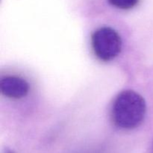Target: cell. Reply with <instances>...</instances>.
Instances as JSON below:
<instances>
[{"mask_svg":"<svg viewBox=\"0 0 153 153\" xmlns=\"http://www.w3.org/2000/svg\"><path fill=\"white\" fill-rule=\"evenodd\" d=\"M146 112L145 100L133 91L120 93L114 101L111 117L115 125L123 129H132L141 124Z\"/></svg>","mask_w":153,"mask_h":153,"instance_id":"6da1fadb","label":"cell"},{"mask_svg":"<svg viewBox=\"0 0 153 153\" xmlns=\"http://www.w3.org/2000/svg\"><path fill=\"white\" fill-rule=\"evenodd\" d=\"M91 44L96 56L103 61L114 59L122 49L120 36L110 27H102L94 31L91 36Z\"/></svg>","mask_w":153,"mask_h":153,"instance_id":"7a4b0ae2","label":"cell"},{"mask_svg":"<svg viewBox=\"0 0 153 153\" xmlns=\"http://www.w3.org/2000/svg\"><path fill=\"white\" fill-rule=\"evenodd\" d=\"M1 93L10 99H22L26 97L29 91V85L25 79L16 76H7L0 81Z\"/></svg>","mask_w":153,"mask_h":153,"instance_id":"3957f363","label":"cell"},{"mask_svg":"<svg viewBox=\"0 0 153 153\" xmlns=\"http://www.w3.org/2000/svg\"><path fill=\"white\" fill-rule=\"evenodd\" d=\"M109 4L117 8L122 10H129L135 7L139 0H108Z\"/></svg>","mask_w":153,"mask_h":153,"instance_id":"277c9868","label":"cell"},{"mask_svg":"<svg viewBox=\"0 0 153 153\" xmlns=\"http://www.w3.org/2000/svg\"><path fill=\"white\" fill-rule=\"evenodd\" d=\"M5 153H14L13 152V151H10V150H8V151H7V152H6Z\"/></svg>","mask_w":153,"mask_h":153,"instance_id":"5b68a950","label":"cell"}]
</instances>
